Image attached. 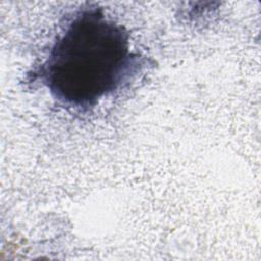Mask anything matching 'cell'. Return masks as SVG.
Wrapping results in <instances>:
<instances>
[{
    "instance_id": "1",
    "label": "cell",
    "mask_w": 261,
    "mask_h": 261,
    "mask_svg": "<svg viewBox=\"0 0 261 261\" xmlns=\"http://www.w3.org/2000/svg\"><path fill=\"white\" fill-rule=\"evenodd\" d=\"M145 58L105 11L89 4L65 17L45 59L29 73L64 106L87 111L129 83Z\"/></svg>"
}]
</instances>
